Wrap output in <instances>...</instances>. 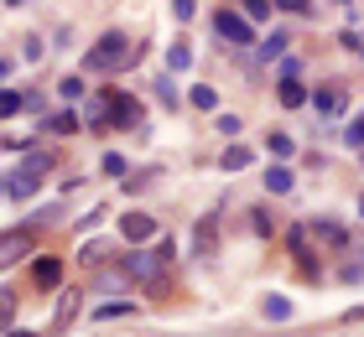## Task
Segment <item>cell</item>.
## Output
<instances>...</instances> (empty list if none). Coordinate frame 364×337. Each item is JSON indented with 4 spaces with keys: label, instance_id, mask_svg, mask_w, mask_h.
<instances>
[{
    "label": "cell",
    "instance_id": "cell-1",
    "mask_svg": "<svg viewBox=\"0 0 364 337\" xmlns=\"http://www.w3.org/2000/svg\"><path fill=\"white\" fill-rule=\"evenodd\" d=\"M141 57V47L125 37V31H105L94 47H89V57H84V67L89 73H120V67H130Z\"/></svg>",
    "mask_w": 364,
    "mask_h": 337
},
{
    "label": "cell",
    "instance_id": "cell-2",
    "mask_svg": "<svg viewBox=\"0 0 364 337\" xmlns=\"http://www.w3.org/2000/svg\"><path fill=\"white\" fill-rule=\"evenodd\" d=\"M125 275L130 280H161L167 275V249H136L125 260Z\"/></svg>",
    "mask_w": 364,
    "mask_h": 337
},
{
    "label": "cell",
    "instance_id": "cell-3",
    "mask_svg": "<svg viewBox=\"0 0 364 337\" xmlns=\"http://www.w3.org/2000/svg\"><path fill=\"white\" fill-rule=\"evenodd\" d=\"M213 31H219L229 47H250V42H255L250 21H245V16H235V11H219V16H213Z\"/></svg>",
    "mask_w": 364,
    "mask_h": 337
},
{
    "label": "cell",
    "instance_id": "cell-4",
    "mask_svg": "<svg viewBox=\"0 0 364 337\" xmlns=\"http://www.w3.org/2000/svg\"><path fill=\"white\" fill-rule=\"evenodd\" d=\"M26 249H31V233H26V228H6V233H0V270L21 265Z\"/></svg>",
    "mask_w": 364,
    "mask_h": 337
},
{
    "label": "cell",
    "instance_id": "cell-5",
    "mask_svg": "<svg viewBox=\"0 0 364 337\" xmlns=\"http://www.w3.org/2000/svg\"><path fill=\"white\" fill-rule=\"evenodd\" d=\"M120 239H125V244H151V239H156L151 213H125V218H120Z\"/></svg>",
    "mask_w": 364,
    "mask_h": 337
},
{
    "label": "cell",
    "instance_id": "cell-6",
    "mask_svg": "<svg viewBox=\"0 0 364 337\" xmlns=\"http://www.w3.org/2000/svg\"><path fill=\"white\" fill-rule=\"evenodd\" d=\"M6 187H11V197H16V202H26L31 192H37V187H42V172H31V166H16V172H11V182H6Z\"/></svg>",
    "mask_w": 364,
    "mask_h": 337
},
{
    "label": "cell",
    "instance_id": "cell-7",
    "mask_svg": "<svg viewBox=\"0 0 364 337\" xmlns=\"http://www.w3.org/2000/svg\"><path fill=\"white\" fill-rule=\"evenodd\" d=\"M213 244H219V213H208L203 223L193 228V249L198 255H213Z\"/></svg>",
    "mask_w": 364,
    "mask_h": 337
},
{
    "label": "cell",
    "instance_id": "cell-8",
    "mask_svg": "<svg viewBox=\"0 0 364 337\" xmlns=\"http://www.w3.org/2000/svg\"><path fill=\"white\" fill-rule=\"evenodd\" d=\"M109 114L120 120V130H136L141 125V104H136V99H109Z\"/></svg>",
    "mask_w": 364,
    "mask_h": 337
},
{
    "label": "cell",
    "instance_id": "cell-9",
    "mask_svg": "<svg viewBox=\"0 0 364 337\" xmlns=\"http://www.w3.org/2000/svg\"><path fill=\"white\" fill-rule=\"evenodd\" d=\"M307 233H318L323 244H333V249H343V239H349V233H343V223H333V218H318V223H312Z\"/></svg>",
    "mask_w": 364,
    "mask_h": 337
},
{
    "label": "cell",
    "instance_id": "cell-10",
    "mask_svg": "<svg viewBox=\"0 0 364 337\" xmlns=\"http://www.w3.org/2000/svg\"><path fill=\"white\" fill-rule=\"evenodd\" d=\"M312 104H318V114H338L343 109V89H338V83H328V89L312 94Z\"/></svg>",
    "mask_w": 364,
    "mask_h": 337
},
{
    "label": "cell",
    "instance_id": "cell-11",
    "mask_svg": "<svg viewBox=\"0 0 364 337\" xmlns=\"http://www.w3.org/2000/svg\"><path fill=\"white\" fill-rule=\"evenodd\" d=\"M276 99H281V109H302V104H307V89H302L296 78H287V83L276 89Z\"/></svg>",
    "mask_w": 364,
    "mask_h": 337
},
{
    "label": "cell",
    "instance_id": "cell-12",
    "mask_svg": "<svg viewBox=\"0 0 364 337\" xmlns=\"http://www.w3.org/2000/svg\"><path fill=\"white\" fill-rule=\"evenodd\" d=\"M31 275H37V285H42V291H53V285H58V275H63V265H58V260H37V270H31Z\"/></svg>",
    "mask_w": 364,
    "mask_h": 337
},
{
    "label": "cell",
    "instance_id": "cell-13",
    "mask_svg": "<svg viewBox=\"0 0 364 337\" xmlns=\"http://www.w3.org/2000/svg\"><path fill=\"white\" fill-rule=\"evenodd\" d=\"M219 166H224V172H245V166H250V150H245V145H229L224 156H219Z\"/></svg>",
    "mask_w": 364,
    "mask_h": 337
},
{
    "label": "cell",
    "instance_id": "cell-14",
    "mask_svg": "<svg viewBox=\"0 0 364 337\" xmlns=\"http://www.w3.org/2000/svg\"><path fill=\"white\" fill-rule=\"evenodd\" d=\"M26 109V94H16V89H0V120H11V114H21Z\"/></svg>",
    "mask_w": 364,
    "mask_h": 337
},
{
    "label": "cell",
    "instance_id": "cell-15",
    "mask_svg": "<svg viewBox=\"0 0 364 337\" xmlns=\"http://www.w3.org/2000/svg\"><path fill=\"white\" fill-rule=\"evenodd\" d=\"M47 130H53V135H73V130H84V120L68 109V114H53V120H47Z\"/></svg>",
    "mask_w": 364,
    "mask_h": 337
},
{
    "label": "cell",
    "instance_id": "cell-16",
    "mask_svg": "<svg viewBox=\"0 0 364 337\" xmlns=\"http://www.w3.org/2000/svg\"><path fill=\"white\" fill-rule=\"evenodd\" d=\"M167 67H172V73L193 67V47H188V42H172V53H167Z\"/></svg>",
    "mask_w": 364,
    "mask_h": 337
},
{
    "label": "cell",
    "instance_id": "cell-17",
    "mask_svg": "<svg viewBox=\"0 0 364 337\" xmlns=\"http://www.w3.org/2000/svg\"><path fill=\"white\" fill-rule=\"evenodd\" d=\"M11 322H16V291L0 285V332H11Z\"/></svg>",
    "mask_w": 364,
    "mask_h": 337
},
{
    "label": "cell",
    "instance_id": "cell-18",
    "mask_svg": "<svg viewBox=\"0 0 364 337\" xmlns=\"http://www.w3.org/2000/svg\"><path fill=\"white\" fill-rule=\"evenodd\" d=\"M266 192H291V172L287 166H271L266 172Z\"/></svg>",
    "mask_w": 364,
    "mask_h": 337
},
{
    "label": "cell",
    "instance_id": "cell-19",
    "mask_svg": "<svg viewBox=\"0 0 364 337\" xmlns=\"http://www.w3.org/2000/svg\"><path fill=\"white\" fill-rule=\"evenodd\" d=\"M73 316H78V291H68V296L58 301V327H68Z\"/></svg>",
    "mask_w": 364,
    "mask_h": 337
},
{
    "label": "cell",
    "instance_id": "cell-20",
    "mask_svg": "<svg viewBox=\"0 0 364 337\" xmlns=\"http://www.w3.org/2000/svg\"><path fill=\"white\" fill-rule=\"evenodd\" d=\"M125 285H130L125 270H109V275H99V291H125Z\"/></svg>",
    "mask_w": 364,
    "mask_h": 337
},
{
    "label": "cell",
    "instance_id": "cell-21",
    "mask_svg": "<svg viewBox=\"0 0 364 337\" xmlns=\"http://www.w3.org/2000/svg\"><path fill=\"white\" fill-rule=\"evenodd\" d=\"M58 94L68 99V104H73V99H84V78H58Z\"/></svg>",
    "mask_w": 364,
    "mask_h": 337
},
{
    "label": "cell",
    "instance_id": "cell-22",
    "mask_svg": "<svg viewBox=\"0 0 364 337\" xmlns=\"http://www.w3.org/2000/svg\"><path fill=\"white\" fill-rule=\"evenodd\" d=\"M271 16V0H245V21H266Z\"/></svg>",
    "mask_w": 364,
    "mask_h": 337
},
{
    "label": "cell",
    "instance_id": "cell-23",
    "mask_svg": "<svg viewBox=\"0 0 364 337\" xmlns=\"http://www.w3.org/2000/svg\"><path fill=\"white\" fill-rule=\"evenodd\" d=\"M287 31H276V37H266V47H260V53H266V57H281V53H287Z\"/></svg>",
    "mask_w": 364,
    "mask_h": 337
},
{
    "label": "cell",
    "instance_id": "cell-24",
    "mask_svg": "<svg viewBox=\"0 0 364 337\" xmlns=\"http://www.w3.org/2000/svg\"><path fill=\"white\" fill-rule=\"evenodd\" d=\"M266 316H276V322H281V316H291V301L287 296H271L266 301Z\"/></svg>",
    "mask_w": 364,
    "mask_h": 337
},
{
    "label": "cell",
    "instance_id": "cell-25",
    "mask_svg": "<svg viewBox=\"0 0 364 337\" xmlns=\"http://www.w3.org/2000/svg\"><path fill=\"white\" fill-rule=\"evenodd\" d=\"M338 275H343V285H359V280H364V260H349Z\"/></svg>",
    "mask_w": 364,
    "mask_h": 337
},
{
    "label": "cell",
    "instance_id": "cell-26",
    "mask_svg": "<svg viewBox=\"0 0 364 337\" xmlns=\"http://www.w3.org/2000/svg\"><path fill=\"white\" fill-rule=\"evenodd\" d=\"M266 145H271V156H291V135H276V130H271Z\"/></svg>",
    "mask_w": 364,
    "mask_h": 337
},
{
    "label": "cell",
    "instance_id": "cell-27",
    "mask_svg": "<svg viewBox=\"0 0 364 337\" xmlns=\"http://www.w3.org/2000/svg\"><path fill=\"white\" fill-rule=\"evenodd\" d=\"M130 306H125V301H105V306H99L94 316H99V322H109V316H125Z\"/></svg>",
    "mask_w": 364,
    "mask_h": 337
},
{
    "label": "cell",
    "instance_id": "cell-28",
    "mask_svg": "<svg viewBox=\"0 0 364 337\" xmlns=\"http://www.w3.org/2000/svg\"><path fill=\"white\" fill-rule=\"evenodd\" d=\"M99 166H105V177H125V156H114V150H109Z\"/></svg>",
    "mask_w": 364,
    "mask_h": 337
},
{
    "label": "cell",
    "instance_id": "cell-29",
    "mask_svg": "<svg viewBox=\"0 0 364 337\" xmlns=\"http://www.w3.org/2000/svg\"><path fill=\"white\" fill-rule=\"evenodd\" d=\"M193 11H198V0H172V16H177V21H193Z\"/></svg>",
    "mask_w": 364,
    "mask_h": 337
},
{
    "label": "cell",
    "instance_id": "cell-30",
    "mask_svg": "<svg viewBox=\"0 0 364 337\" xmlns=\"http://www.w3.org/2000/svg\"><path fill=\"white\" fill-rule=\"evenodd\" d=\"M219 99H213V89H193V109H213Z\"/></svg>",
    "mask_w": 364,
    "mask_h": 337
},
{
    "label": "cell",
    "instance_id": "cell-31",
    "mask_svg": "<svg viewBox=\"0 0 364 337\" xmlns=\"http://www.w3.org/2000/svg\"><path fill=\"white\" fill-rule=\"evenodd\" d=\"M343 140H349V145H364V114H359L349 130H343Z\"/></svg>",
    "mask_w": 364,
    "mask_h": 337
},
{
    "label": "cell",
    "instance_id": "cell-32",
    "mask_svg": "<svg viewBox=\"0 0 364 337\" xmlns=\"http://www.w3.org/2000/svg\"><path fill=\"white\" fill-rule=\"evenodd\" d=\"M213 130H224V135H240V120H235V114H219V120H213Z\"/></svg>",
    "mask_w": 364,
    "mask_h": 337
},
{
    "label": "cell",
    "instance_id": "cell-33",
    "mask_svg": "<svg viewBox=\"0 0 364 337\" xmlns=\"http://www.w3.org/2000/svg\"><path fill=\"white\" fill-rule=\"evenodd\" d=\"M156 94H161V104H177V94H172V78H156Z\"/></svg>",
    "mask_w": 364,
    "mask_h": 337
},
{
    "label": "cell",
    "instance_id": "cell-34",
    "mask_svg": "<svg viewBox=\"0 0 364 337\" xmlns=\"http://www.w3.org/2000/svg\"><path fill=\"white\" fill-rule=\"evenodd\" d=\"M21 53H26V62H37V57H42V37H26Z\"/></svg>",
    "mask_w": 364,
    "mask_h": 337
},
{
    "label": "cell",
    "instance_id": "cell-35",
    "mask_svg": "<svg viewBox=\"0 0 364 337\" xmlns=\"http://www.w3.org/2000/svg\"><path fill=\"white\" fill-rule=\"evenodd\" d=\"M105 260V244H84V265H99Z\"/></svg>",
    "mask_w": 364,
    "mask_h": 337
},
{
    "label": "cell",
    "instance_id": "cell-36",
    "mask_svg": "<svg viewBox=\"0 0 364 337\" xmlns=\"http://www.w3.org/2000/svg\"><path fill=\"white\" fill-rule=\"evenodd\" d=\"M281 11H307V0H276Z\"/></svg>",
    "mask_w": 364,
    "mask_h": 337
},
{
    "label": "cell",
    "instance_id": "cell-37",
    "mask_svg": "<svg viewBox=\"0 0 364 337\" xmlns=\"http://www.w3.org/2000/svg\"><path fill=\"white\" fill-rule=\"evenodd\" d=\"M0 337H37V332H16V327H11V332H0Z\"/></svg>",
    "mask_w": 364,
    "mask_h": 337
},
{
    "label": "cell",
    "instance_id": "cell-38",
    "mask_svg": "<svg viewBox=\"0 0 364 337\" xmlns=\"http://www.w3.org/2000/svg\"><path fill=\"white\" fill-rule=\"evenodd\" d=\"M359 213H364V197H359Z\"/></svg>",
    "mask_w": 364,
    "mask_h": 337
}]
</instances>
